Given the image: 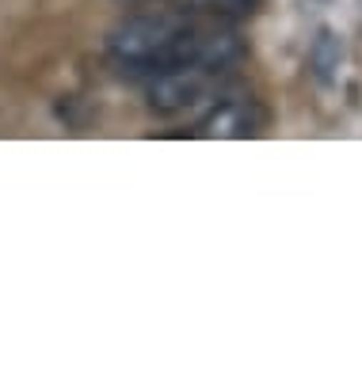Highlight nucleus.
I'll list each match as a JSON object with an SVG mask.
<instances>
[{"mask_svg": "<svg viewBox=\"0 0 362 365\" xmlns=\"http://www.w3.org/2000/svg\"><path fill=\"white\" fill-rule=\"evenodd\" d=\"M259 125H263V110H259L252 99H229V96H221L218 103H213L210 118H206V133L248 137V133H259Z\"/></svg>", "mask_w": 362, "mask_h": 365, "instance_id": "obj_3", "label": "nucleus"}, {"mask_svg": "<svg viewBox=\"0 0 362 365\" xmlns=\"http://www.w3.org/2000/svg\"><path fill=\"white\" fill-rule=\"evenodd\" d=\"M244 53L241 34L221 16H198V11H153V16H130L107 34V57L122 76L149 80L156 73L179 65H218L233 68Z\"/></svg>", "mask_w": 362, "mask_h": 365, "instance_id": "obj_1", "label": "nucleus"}, {"mask_svg": "<svg viewBox=\"0 0 362 365\" xmlns=\"http://www.w3.org/2000/svg\"><path fill=\"white\" fill-rule=\"evenodd\" d=\"M339 61H343V46H339V38L332 31H321L316 34V42H313V50H309V65H313V76L321 80V84H336V68Z\"/></svg>", "mask_w": 362, "mask_h": 365, "instance_id": "obj_4", "label": "nucleus"}, {"mask_svg": "<svg viewBox=\"0 0 362 365\" xmlns=\"http://www.w3.org/2000/svg\"><path fill=\"white\" fill-rule=\"evenodd\" d=\"M221 96H229V68L218 65H179L145 80V103L161 118L213 107Z\"/></svg>", "mask_w": 362, "mask_h": 365, "instance_id": "obj_2", "label": "nucleus"}]
</instances>
